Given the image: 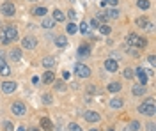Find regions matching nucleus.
Returning <instances> with one entry per match:
<instances>
[{
  "label": "nucleus",
  "instance_id": "nucleus-1",
  "mask_svg": "<svg viewBox=\"0 0 156 131\" xmlns=\"http://www.w3.org/2000/svg\"><path fill=\"white\" fill-rule=\"evenodd\" d=\"M16 39H18V30H16L14 27L4 29V32H2V43H4V44L12 43V41H16Z\"/></svg>",
  "mask_w": 156,
  "mask_h": 131
},
{
  "label": "nucleus",
  "instance_id": "nucleus-2",
  "mask_svg": "<svg viewBox=\"0 0 156 131\" xmlns=\"http://www.w3.org/2000/svg\"><path fill=\"white\" fill-rule=\"evenodd\" d=\"M128 43H130L131 46H137V48H146V44H147V41L142 39V37L137 36V34H130V36H128Z\"/></svg>",
  "mask_w": 156,
  "mask_h": 131
},
{
  "label": "nucleus",
  "instance_id": "nucleus-3",
  "mask_svg": "<svg viewBox=\"0 0 156 131\" xmlns=\"http://www.w3.org/2000/svg\"><path fill=\"white\" fill-rule=\"evenodd\" d=\"M138 112L140 113H144V115H154L156 110H154V103H151V101H146L144 105H140L138 106Z\"/></svg>",
  "mask_w": 156,
  "mask_h": 131
},
{
  "label": "nucleus",
  "instance_id": "nucleus-4",
  "mask_svg": "<svg viewBox=\"0 0 156 131\" xmlns=\"http://www.w3.org/2000/svg\"><path fill=\"white\" fill-rule=\"evenodd\" d=\"M75 73H76L78 78H87V76L91 74V69H89L85 64H76V66H75Z\"/></svg>",
  "mask_w": 156,
  "mask_h": 131
},
{
  "label": "nucleus",
  "instance_id": "nucleus-5",
  "mask_svg": "<svg viewBox=\"0 0 156 131\" xmlns=\"http://www.w3.org/2000/svg\"><path fill=\"white\" fill-rule=\"evenodd\" d=\"M11 112H12L14 115L21 117V115H25V113H27V106H25L23 103H20V101H16V103H12V106H11Z\"/></svg>",
  "mask_w": 156,
  "mask_h": 131
},
{
  "label": "nucleus",
  "instance_id": "nucleus-6",
  "mask_svg": "<svg viewBox=\"0 0 156 131\" xmlns=\"http://www.w3.org/2000/svg\"><path fill=\"white\" fill-rule=\"evenodd\" d=\"M2 14H5V16H14V14H16V7H14V4H12V2H5V4H2Z\"/></svg>",
  "mask_w": 156,
  "mask_h": 131
},
{
  "label": "nucleus",
  "instance_id": "nucleus-7",
  "mask_svg": "<svg viewBox=\"0 0 156 131\" xmlns=\"http://www.w3.org/2000/svg\"><path fill=\"white\" fill-rule=\"evenodd\" d=\"M105 69L110 71V73H115V71L119 69V64L114 59H108V60H105Z\"/></svg>",
  "mask_w": 156,
  "mask_h": 131
},
{
  "label": "nucleus",
  "instance_id": "nucleus-8",
  "mask_svg": "<svg viewBox=\"0 0 156 131\" xmlns=\"http://www.w3.org/2000/svg\"><path fill=\"white\" fill-rule=\"evenodd\" d=\"M83 119L87 122H98L101 119V115L99 113H96V112H87V113H83Z\"/></svg>",
  "mask_w": 156,
  "mask_h": 131
},
{
  "label": "nucleus",
  "instance_id": "nucleus-9",
  "mask_svg": "<svg viewBox=\"0 0 156 131\" xmlns=\"http://www.w3.org/2000/svg\"><path fill=\"white\" fill-rule=\"evenodd\" d=\"M16 91V83L14 81H4L2 83V92H5V94H11V92Z\"/></svg>",
  "mask_w": 156,
  "mask_h": 131
},
{
  "label": "nucleus",
  "instance_id": "nucleus-10",
  "mask_svg": "<svg viewBox=\"0 0 156 131\" xmlns=\"http://www.w3.org/2000/svg\"><path fill=\"white\" fill-rule=\"evenodd\" d=\"M133 73H135L137 76H138V80H140V83H142V85H146V83H147V73H146V69L138 67V69H135Z\"/></svg>",
  "mask_w": 156,
  "mask_h": 131
},
{
  "label": "nucleus",
  "instance_id": "nucleus-11",
  "mask_svg": "<svg viewBox=\"0 0 156 131\" xmlns=\"http://www.w3.org/2000/svg\"><path fill=\"white\" fill-rule=\"evenodd\" d=\"M21 46L27 48V50H34V48H36V39H34V37H25L23 43H21Z\"/></svg>",
  "mask_w": 156,
  "mask_h": 131
},
{
  "label": "nucleus",
  "instance_id": "nucleus-12",
  "mask_svg": "<svg viewBox=\"0 0 156 131\" xmlns=\"http://www.w3.org/2000/svg\"><path fill=\"white\" fill-rule=\"evenodd\" d=\"M41 128H43L44 131H52V129H53V126H52V122H50V119L43 117V119H41Z\"/></svg>",
  "mask_w": 156,
  "mask_h": 131
},
{
  "label": "nucleus",
  "instance_id": "nucleus-13",
  "mask_svg": "<svg viewBox=\"0 0 156 131\" xmlns=\"http://www.w3.org/2000/svg\"><path fill=\"white\" fill-rule=\"evenodd\" d=\"M53 20L59 21V23H62V21L66 20V14H62V11L55 9V11H53Z\"/></svg>",
  "mask_w": 156,
  "mask_h": 131
},
{
  "label": "nucleus",
  "instance_id": "nucleus-14",
  "mask_svg": "<svg viewBox=\"0 0 156 131\" xmlns=\"http://www.w3.org/2000/svg\"><path fill=\"white\" fill-rule=\"evenodd\" d=\"M43 81H44V83H53V81H55V76H53L52 71H46V73L43 74Z\"/></svg>",
  "mask_w": 156,
  "mask_h": 131
},
{
  "label": "nucleus",
  "instance_id": "nucleus-15",
  "mask_svg": "<svg viewBox=\"0 0 156 131\" xmlns=\"http://www.w3.org/2000/svg\"><path fill=\"white\" fill-rule=\"evenodd\" d=\"M144 92H146V85H142V83H138L133 87V94L135 96H144Z\"/></svg>",
  "mask_w": 156,
  "mask_h": 131
},
{
  "label": "nucleus",
  "instance_id": "nucleus-16",
  "mask_svg": "<svg viewBox=\"0 0 156 131\" xmlns=\"http://www.w3.org/2000/svg\"><path fill=\"white\" fill-rule=\"evenodd\" d=\"M9 73H11L9 66H7V64H5L4 60H0V74H2V76H7Z\"/></svg>",
  "mask_w": 156,
  "mask_h": 131
},
{
  "label": "nucleus",
  "instance_id": "nucleus-17",
  "mask_svg": "<svg viewBox=\"0 0 156 131\" xmlns=\"http://www.w3.org/2000/svg\"><path fill=\"white\" fill-rule=\"evenodd\" d=\"M89 53H91V48H89V46H85V44H83V46H80V50H78V57H80V59L87 57Z\"/></svg>",
  "mask_w": 156,
  "mask_h": 131
},
{
  "label": "nucleus",
  "instance_id": "nucleus-18",
  "mask_svg": "<svg viewBox=\"0 0 156 131\" xmlns=\"http://www.w3.org/2000/svg\"><path fill=\"white\" fill-rule=\"evenodd\" d=\"M43 66H44V67H53V66H55V59H53V57H44V59H43Z\"/></svg>",
  "mask_w": 156,
  "mask_h": 131
},
{
  "label": "nucleus",
  "instance_id": "nucleus-19",
  "mask_svg": "<svg viewBox=\"0 0 156 131\" xmlns=\"http://www.w3.org/2000/svg\"><path fill=\"white\" fill-rule=\"evenodd\" d=\"M53 23H55L53 18H44V20H43V27H44V29H53Z\"/></svg>",
  "mask_w": 156,
  "mask_h": 131
},
{
  "label": "nucleus",
  "instance_id": "nucleus-20",
  "mask_svg": "<svg viewBox=\"0 0 156 131\" xmlns=\"http://www.w3.org/2000/svg\"><path fill=\"white\" fill-rule=\"evenodd\" d=\"M55 44H57L59 48H64V46L68 44V41H66V37H64V36H59V37L55 39Z\"/></svg>",
  "mask_w": 156,
  "mask_h": 131
},
{
  "label": "nucleus",
  "instance_id": "nucleus-21",
  "mask_svg": "<svg viewBox=\"0 0 156 131\" xmlns=\"http://www.w3.org/2000/svg\"><path fill=\"white\" fill-rule=\"evenodd\" d=\"M137 5H138V7H140V9H149V5H151V4H149V0H137Z\"/></svg>",
  "mask_w": 156,
  "mask_h": 131
},
{
  "label": "nucleus",
  "instance_id": "nucleus-22",
  "mask_svg": "<svg viewBox=\"0 0 156 131\" xmlns=\"http://www.w3.org/2000/svg\"><path fill=\"white\" fill-rule=\"evenodd\" d=\"M119 91H121V83L115 81V83H110L108 85V92H119Z\"/></svg>",
  "mask_w": 156,
  "mask_h": 131
},
{
  "label": "nucleus",
  "instance_id": "nucleus-23",
  "mask_svg": "<svg viewBox=\"0 0 156 131\" xmlns=\"http://www.w3.org/2000/svg\"><path fill=\"white\" fill-rule=\"evenodd\" d=\"M66 30H68V34H76V32H78V27H76L73 21H71V23L66 27Z\"/></svg>",
  "mask_w": 156,
  "mask_h": 131
},
{
  "label": "nucleus",
  "instance_id": "nucleus-24",
  "mask_svg": "<svg viewBox=\"0 0 156 131\" xmlns=\"http://www.w3.org/2000/svg\"><path fill=\"white\" fill-rule=\"evenodd\" d=\"M11 59H12V60H20L21 59V51L20 50H11Z\"/></svg>",
  "mask_w": 156,
  "mask_h": 131
},
{
  "label": "nucleus",
  "instance_id": "nucleus-25",
  "mask_svg": "<svg viewBox=\"0 0 156 131\" xmlns=\"http://www.w3.org/2000/svg\"><path fill=\"white\" fill-rule=\"evenodd\" d=\"M46 14V7H36L34 9V16H44Z\"/></svg>",
  "mask_w": 156,
  "mask_h": 131
},
{
  "label": "nucleus",
  "instance_id": "nucleus-26",
  "mask_svg": "<svg viewBox=\"0 0 156 131\" xmlns=\"http://www.w3.org/2000/svg\"><path fill=\"white\" fill-rule=\"evenodd\" d=\"M110 106L112 108H121L123 106V99H112L110 101Z\"/></svg>",
  "mask_w": 156,
  "mask_h": 131
},
{
  "label": "nucleus",
  "instance_id": "nucleus-27",
  "mask_svg": "<svg viewBox=\"0 0 156 131\" xmlns=\"http://www.w3.org/2000/svg\"><path fill=\"white\" fill-rule=\"evenodd\" d=\"M106 14H108V18H112V20L119 18V11H117V9H110L108 12H106Z\"/></svg>",
  "mask_w": 156,
  "mask_h": 131
},
{
  "label": "nucleus",
  "instance_id": "nucleus-28",
  "mask_svg": "<svg viewBox=\"0 0 156 131\" xmlns=\"http://www.w3.org/2000/svg\"><path fill=\"white\" fill-rule=\"evenodd\" d=\"M123 74H124V78H128V80H131V78L135 76L133 69H130V67H128V69H124V73H123Z\"/></svg>",
  "mask_w": 156,
  "mask_h": 131
},
{
  "label": "nucleus",
  "instance_id": "nucleus-29",
  "mask_svg": "<svg viewBox=\"0 0 156 131\" xmlns=\"http://www.w3.org/2000/svg\"><path fill=\"white\" fill-rule=\"evenodd\" d=\"M98 29H99V30H101V34H105V36H108V34L112 32V29H110L108 25H101V27H98Z\"/></svg>",
  "mask_w": 156,
  "mask_h": 131
},
{
  "label": "nucleus",
  "instance_id": "nucleus-30",
  "mask_svg": "<svg viewBox=\"0 0 156 131\" xmlns=\"http://www.w3.org/2000/svg\"><path fill=\"white\" fill-rule=\"evenodd\" d=\"M80 32H82V34H87V32H89V23H87V21H82V25H80Z\"/></svg>",
  "mask_w": 156,
  "mask_h": 131
},
{
  "label": "nucleus",
  "instance_id": "nucleus-31",
  "mask_svg": "<svg viewBox=\"0 0 156 131\" xmlns=\"http://www.w3.org/2000/svg\"><path fill=\"white\" fill-rule=\"evenodd\" d=\"M147 23H149V21H147V18H138V20H137V25H138V27H142V29L146 27Z\"/></svg>",
  "mask_w": 156,
  "mask_h": 131
},
{
  "label": "nucleus",
  "instance_id": "nucleus-32",
  "mask_svg": "<svg viewBox=\"0 0 156 131\" xmlns=\"http://www.w3.org/2000/svg\"><path fill=\"white\" fill-rule=\"evenodd\" d=\"M68 131H82V128H80L78 124H69V126H68Z\"/></svg>",
  "mask_w": 156,
  "mask_h": 131
},
{
  "label": "nucleus",
  "instance_id": "nucleus-33",
  "mask_svg": "<svg viewBox=\"0 0 156 131\" xmlns=\"http://www.w3.org/2000/svg\"><path fill=\"white\" fill-rule=\"evenodd\" d=\"M130 129H131V131H137V129H140V124H138L137 121H133L131 124H130Z\"/></svg>",
  "mask_w": 156,
  "mask_h": 131
},
{
  "label": "nucleus",
  "instance_id": "nucleus-34",
  "mask_svg": "<svg viewBox=\"0 0 156 131\" xmlns=\"http://www.w3.org/2000/svg\"><path fill=\"white\" fill-rule=\"evenodd\" d=\"M55 89H57V91H64V89H66V87H64V81H57Z\"/></svg>",
  "mask_w": 156,
  "mask_h": 131
},
{
  "label": "nucleus",
  "instance_id": "nucleus-35",
  "mask_svg": "<svg viewBox=\"0 0 156 131\" xmlns=\"http://www.w3.org/2000/svg\"><path fill=\"white\" fill-rule=\"evenodd\" d=\"M43 101H44V103H52V96H50V94L43 96Z\"/></svg>",
  "mask_w": 156,
  "mask_h": 131
},
{
  "label": "nucleus",
  "instance_id": "nucleus-36",
  "mask_svg": "<svg viewBox=\"0 0 156 131\" xmlns=\"http://www.w3.org/2000/svg\"><path fill=\"white\" fill-rule=\"evenodd\" d=\"M5 129L7 131H14V126H12L11 122H5Z\"/></svg>",
  "mask_w": 156,
  "mask_h": 131
},
{
  "label": "nucleus",
  "instance_id": "nucleus-37",
  "mask_svg": "<svg viewBox=\"0 0 156 131\" xmlns=\"http://www.w3.org/2000/svg\"><path fill=\"white\" fill-rule=\"evenodd\" d=\"M98 21H106V16H105V12L98 14Z\"/></svg>",
  "mask_w": 156,
  "mask_h": 131
},
{
  "label": "nucleus",
  "instance_id": "nucleus-38",
  "mask_svg": "<svg viewBox=\"0 0 156 131\" xmlns=\"http://www.w3.org/2000/svg\"><path fill=\"white\" fill-rule=\"evenodd\" d=\"M149 62H151V66H156V59H154V55H149Z\"/></svg>",
  "mask_w": 156,
  "mask_h": 131
},
{
  "label": "nucleus",
  "instance_id": "nucleus-39",
  "mask_svg": "<svg viewBox=\"0 0 156 131\" xmlns=\"http://www.w3.org/2000/svg\"><path fill=\"white\" fill-rule=\"evenodd\" d=\"M68 16H69L71 20H75V16H76V12H75V11L71 9V11H69V12H68Z\"/></svg>",
  "mask_w": 156,
  "mask_h": 131
},
{
  "label": "nucleus",
  "instance_id": "nucleus-40",
  "mask_svg": "<svg viewBox=\"0 0 156 131\" xmlns=\"http://www.w3.org/2000/svg\"><path fill=\"white\" fill-rule=\"evenodd\" d=\"M91 25H92L94 29H98V27H99V21H98V20H92V21H91Z\"/></svg>",
  "mask_w": 156,
  "mask_h": 131
},
{
  "label": "nucleus",
  "instance_id": "nucleus-41",
  "mask_svg": "<svg viewBox=\"0 0 156 131\" xmlns=\"http://www.w3.org/2000/svg\"><path fill=\"white\" fill-rule=\"evenodd\" d=\"M105 2H108V4H112V5H117L119 0H105Z\"/></svg>",
  "mask_w": 156,
  "mask_h": 131
},
{
  "label": "nucleus",
  "instance_id": "nucleus-42",
  "mask_svg": "<svg viewBox=\"0 0 156 131\" xmlns=\"http://www.w3.org/2000/svg\"><path fill=\"white\" fill-rule=\"evenodd\" d=\"M147 131H154V124H149L147 126Z\"/></svg>",
  "mask_w": 156,
  "mask_h": 131
},
{
  "label": "nucleus",
  "instance_id": "nucleus-43",
  "mask_svg": "<svg viewBox=\"0 0 156 131\" xmlns=\"http://www.w3.org/2000/svg\"><path fill=\"white\" fill-rule=\"evenodd\" d=\"M18 131H25V128H23V126H20V128H18Z\"/></svg>",
  "mask_w": 156,
  "mask_h": 131
},
{
  "label": "nucleus",
  "instance_id": "nucleus-44",
  "mask_svg": "<svg viewBox=\"0 0 156 131\" xmlns=\"http://www.w3.org/2000/svg\"><path fill=\"white\" fill-rule=\"evenodd\" d=\"M0 60H4V55H2V53H0Z\"/></svg>",
  "mask_w": 156,
  "mask_h": 131
},
{
  "label": "nucleus",
  "instance_id": "nucleus-45",
  "mask_svg": "<svg viewBox=\"0 0 156 131\" xmlns=\"http://www.w3.org/2000/svg\"><path fill=\"white\" fill-rule=\"evenodd\" d=\"M91 131H99V129H96V128H92V129H91Z\"/></svg>",
  "mask_w": 156,
  "mask_h": 131
},
{
  "label": "nucleus",
  "instance_id": "nucleus-46",
  "mask_svg": "<svg viewBox=\"0 0 156 131\" xmlns=\"http://www.w3.org/2000/svg\"><path fill=\"white\" fill-rule=\"evenodd\" d=\"M30 2H36V0H30Z\"/></svg>",
  "mask_w": 156,
  "mask_h": 131
},
{
  "label": "nucleus",
  "instance_id": "nucleus-47",
  "mask_svg": "<svg viewBox=\"0 0 156 131\" xmlns=\"http://www.w3.org/2000/svg\"><path fill=\"white\" fill-rule=\"evenodd\" d=\"M110 131H112V129H110Z\"/></svg>",
  "mask_w": 156,
  "mask_h": 131
}]
</instances>
